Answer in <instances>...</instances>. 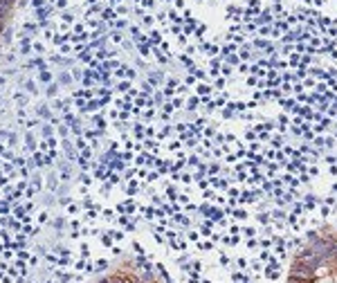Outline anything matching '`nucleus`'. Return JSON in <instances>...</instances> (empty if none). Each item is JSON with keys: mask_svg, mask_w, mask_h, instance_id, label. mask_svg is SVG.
<instances>
[{"mask_svg": "<svg viewBox=\"0 0 337 283\" xmlns=\"http://www.w3.org/2000/svg\"><path fill=\"white\" fill-rule=\"evenodd\" d=\"M95 283H160L146 268H137L130 263H119L112 270H108L103 276H99Z\"/></svg>", "mask_w": 337, "mask_h": 283, "instance_id": "f257e3e1", "label": "nucleus"}, {"mask_svg": "<svg viewBox=\"0 0 337 283\" xmlns=\"http://www.w3.org/2000/svg\"><path fill=\"white\" fill-rule=\"evenodd\" d=\"M16 11V0H0V43L7 38Z\"/></svg>", "mask_w": 337, "mask_h": 283, "instance_id": "f03ea898", "label": "nucleus"}, {"mask_svg": "<svg viewBox=\"0 0 337 283\" xmlns=\"http://www.w3.org/2000/svg\"><path fill=\"white\" fill-rule=\"evenodd\" d=\"M265 270H279V263H276V258H267V268Z\"/></svg>", "mask_w": 337, "mask_h": 283, "instance_id": "7ed1b4c3", "label": "nucleus"}, {"mask_svg": "<svg viewBox=\"0 0 337 283\" xmlns=\"http://www.w3.org/2000/svg\"><path fill=\"white\" fill-rule=\"evenodd\" d=\"M265 276L267 279H279V270H265Z\"/></svg>", "mask_w": 337, "mask_h": 283, "instance_id": "20e7f679", "label": "nucleus"}]
</instances>
